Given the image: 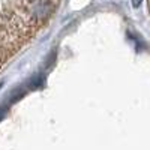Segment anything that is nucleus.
<instances>
[{
  "label": "nucleus",
  "instance_id": "obj_1",
  "mask_svg": "<svg viewBox=\"0 0 150 150\" xmlns=\"http://www.w3.org/2000/svg\"><path fill=\"white\" fill-rule=\"evenodd\" d=\"M141 2H143V0H132V6L134 8H138L141 5Z\"/></svg>",
  "mask_w": 150,
  "mask_h": 150
},
{
  "label": "nucleus",
  "instance_id": "obj_2",
  "mask_svg": "<svg viewBox=\"0 0 150 150\" xmlns=\"http://www.w3.org/2000/svg\"><path fill=\"white\" fill-rule=\"evenodd\" d=\"M3 114H5V108H0V119L3 117Z\"/></svg>",
  "mask_w": 150,
  "mask_h": 150
}]
</instances>
